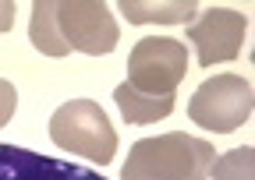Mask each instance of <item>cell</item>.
I'll return each mask as SVG.
<instances>
[{
    "mask_svg": "<svg viewBox=\"0 0 255 180\" xmlns=\"http://www.w3.org/2000/svg\"><path fill=\"white\" fill-rule=\"evenodd\" d=\"M188 74V50L170 36L138 39L128 57V85L149 96H174Z\"/></svg>",
    "mask_w": 255,
    "mask_h": 180,
    "instance_id": "cell-4",
    "label": "cell"
},
{
    "mask_svg": "<svg viewBox=\"0 0 255 180\" xmlns=\"http://www.w3.org/2000/svg\"><path fill=\"white\" fill-rule=\"evenodd\" d=\"M248 32V18L234 7H209L188 25V39L199 53V67H213L223 60H238Z\"/></svg>",
    "mask_w": 255,
    "mask_h": 180,
    "instance_id": "cell-6",
    "label": "cell"
},
{
    "mask_svg": "<svg viewBox=\"0 0 255 180\" xmlns=\"http://www.w3.org/2000/svg\"><path fill=\"white\" fill-rule=\"evenodd\" d=\"M14 4H11V0H0V32H7V28L14 25Z\"/></svg>",
    "mask_w": 255,
    "mask_h": 180,
    "instance_id": "cell-13",
    "label": "cell"
},
{
    "mask_svg": "<svg viewBox=\"0 0 255 180\" xmlns=\"http://www.w3.org/2000/svg\"><path fill=\"white\" fill-rule=\"evenodd\" d=\"M50 138L60 152L85 156L96 166L114 163L117 152V131L100 103L92 99H71L50 117Z\"/></svg>",
    "mask_w": 255,
    "mask_h": 180,
    "instance_id": "cell-2",
    "label": "cell"
},
{
    "mask_svg": "<svg viewBox=\"0 0 255 180\" xmlns=\"http://www.w3.org/2000/svg\"><path fill=\"white\" fill-rule=\"evenodd\" d=\"M114 99L128 124H156V120H163L174 110V96H149V92L131 88L128 81L114 88Z\"/></svg>",
    "mask_w": 255,
    "mask_h": 180,
    "instance_id": "cell-9",
    "label": "cell"
},
{
    "mask_svg": "<svg viewBox=\"0 0 255 180\" xmlns=\"http://www.w3.org/2000/svg\"><path fill=\"white\" fill-rule=\"evenodd\" d=\"M117 11L131 21V25H142V21H156V25H181V21H195L199 14V4L195 0H121Z\"/></svg>",
    "mask_w": 255,
    "mask_h": 180,
    "instance_id": "cell-8",
    "label": "cell"
},
{
    "mask_svg": "<svg viewBox=\"0 0 255 180\" xmlns=\"http://www.w3.org/2000/svg\"><path fill=\"white\" fill-rule=\"evenodd\" d=\"M28 39L43 57H68V43L57 25V4L53 0H36L32 4V21H28Z\"/></svg>",
    "mask_w": 255,
    "mask_h": 180,
    "instance_id": "cell-10",
    "label": "cell"
},
{
    "mask_svg": "<svg viewBox=\"0 0 255 180\" xmlns=\"http://www.w3.org/2000/svg\"><path fill=\"white\" fill-rule=\"evenodd\" d=\"M14 110H18V88H14L11 81H4V78H0V127H4V124H11Z\"/></svg>",
    "mask_w": 255,
    "mask_h": 180,
    "instance_id": "cell-12",
    "label": "cell"
},
{
    "mask_svg": "<svg viewBox=\"0 0 255 180\" xmlns=\"http://www.w3.org/2000/svg\"><path fill=\"white\" fill-rule=\"evenodd\" d=\"M216 148L188 131L142 138L124 159L121 180H206Z\"/></svg>",
    "mask_w": 255,
    "mask_h": 180,
    "instance_id": "cell-1",
    "label": "cell"
},
{
    "mask_svg": "<svg viewBox=\"0 0 255 180\" xmlns=\"http://www.w3.org/2000/svg\"><path fill=\"white\" fill-rule=\"evenodd\" d=\"M0 180H107L85 166L50 159L18 145H0Z\"/></svg>",
    "mask_w": 255,
    "mask_h": 180,
    "instance_id": "cell-7",
    "label": "cell"
},
{
    "mask_svg": "<svg viewBox=\"0 0 255 180\" xmlns=\"http://www.w3.org/2000/svg\"><path fill=\"white\" fill-rule=\"evenodd\" d=\"M57 25L68 50L89 53V57H107L117 50L121 28L114 21V11L103 0H60L57 4Z\"/></svg>",
    "mask_w": 255,
    "mask_h": 180,
    "instance_id": "cell-5",
    "label": "cell"
},
{
    "mask_svg": "<svg viewBox=\"0 0 255 180\" xmlns=\"http://www.w3.org/2000/svg\"><path fill=\"white\" fill-rule=\"evenodd\" d=\"M252 106H255V96H252L248 78L216 74L195 88V96L188 103V117H191V124H199L206 131L231 134L252 117Z\"/></svg>",
    "mask_w": 255,
    "mask_h": 180,
    "instance_id": "cell-3",
    "label": "cell"
},
{
    "mask_svg": "<svg viewBox=\"0 0 255 180\" xmlns=\"http://www.w3.org/2000/svg\"><path fill=\"white\" fill-rule=\"evenodd\" d=\"M209 177L213 180H255V148L241 145V148H231L227 156H216Z\"/></svg>",
    "mask_w": 255,
    "mask_h": 180,
    "instance_id": "cell-11",
    "label": "cell"
}]
</instances>
